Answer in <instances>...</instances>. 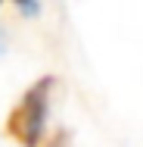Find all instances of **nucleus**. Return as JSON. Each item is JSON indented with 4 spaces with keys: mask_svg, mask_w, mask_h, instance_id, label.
Masks as SVG:
<instances>
[{
    "mask_svg": "<svg viewBox=\"0 0 143 147\" xmlns=\"http://www.w3.org/2000/svg\"><path fill=\"white\" fill-rule=\"evenodd\" d=\"M50 88L53 78H41L28 88V94L19 100V107L6 119V131L25 147H37L44 135V119H47V103H50Z\"/></svg>",
    "mask_w": 143,
    "mask_h": 147,
    "instance_id": "f257e3e1",
    "label": "nucleus"
},
{
    "mask_svg": "<svg viewBox=\"0 0 143 147\" xmlns=\"http://www.w3.org/2000/svg\"><path fill=\"white\" fill-rule=\"evenodd\" d=\"M16 3H19L25 13H34V6H37V0H16Z\"/></svg>",
    "mask_w": 143,
    "mask_h": 147,
    "instance_id": "f03ea898",
    "label": "nucleus"
}]
</instances>
